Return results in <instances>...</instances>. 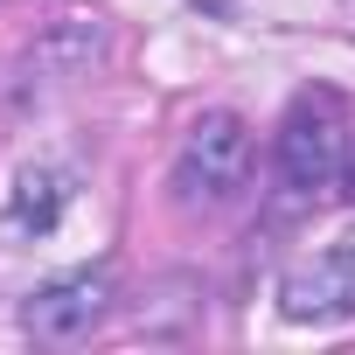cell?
Masks as SVG:
<instances>
[{
  "instance_id": "5",
  "label": "cell",
  "mask_w": 355,
  "mask_h": 355,
  "mask_svg": "<svg viewBox=\"0 0 355 355\" xmlns=\"http://www.w3.org/2000/svg\"><path fill=\"white\" fill-rule=\"evenodd\" d=\"M105 56V35H98V21H56L28 56H21V98H35V91H56V84H77V77H91V63Z\"/></svg>"
},
{
  "instance_id": "7",
  "label": "cell",
  "mask_w": 355,
  "mask_h": 355,
  "mask_svg": "<svg viewBox=\"0 0 355 355\" xmlns=\"http://www.w3.org/2000/svg\"><path fill=\"white\" fill-rule=\"evenodd\" d=\"M341 196H348V202H355V160H348V174H341Z\"/></svg>"
},
{
  "instance_id": "1",
  "label": "cell",
  "mask_w": 355,
  "mask_h": 355,
  "mask_svg": "<svg viewBox=\"0 0 355 355\" xmlns=\"http://www.w3.org/2000/svg\"><path fill=\"white\" fill-rule=\"evenodd\" d=\"M348 146H355V125H348V105L313 84L286 105V125H279V174L293 196H327L341 189L348 174Z\"/></svg>"
},
{
  "instance_id": "2",
  "label": "cell",
  "mask_w": 355,
  "mask_h": 355,
  "mask_svg": "<svg viewBox=\"0 0 355 355\" xmlns=\"http://www.w3.org/2000/svg\"><path fill=\"white\" fill-rule=\"evenodd\" d=\"M251 167V125L237 112H202L182 132V153H174V196L182 202H230L244 189Z\"/></svg>"
},
{
  "instance_id": "3",
  "label": "cell",
  "mask_w": 355,
  "mask_h": 355,
  "mask_svg": "<svg viewBox=\"0 0 355 355\" xmlns=\"http://www.w3.org/2000/svg\"><path fill=\"white\" fill-rule=\"evenodd\" d=\"M279 313L300 320V327H334V320H355V237L300 258L286 279H279Z\"/></svg>"
},
{
  "instance_id": "4",
  "label": "cell",
  "mask_w": 355,
  "mask_h": 355,
  "mask_svg": "<svg viewBox=\"0 0 355 355\" xmlns=\"http://www.w3.org/2000/svg\"><path fill=\"white\" fill-rule=\"evenodd\" d=\"M105 306H112V272H70V279H49L42 293H28L21 327L49 348H70L105 320Z\"/></svg>"
},
{
  "instance_id": "6",
  "label": "cell",
  "mask_w": 355,
  "mask_h": 355,
  "mask_svg": "<svg viewBox=\"0 0 355 355\" xmlns=\"http://www.w3.org/2000/svg\"><path fill=\"white\" fill-rule=\"evenodd\" d=\"M70 209V174L63 167H21L15 174V196H8V237H49Z\"/></svg>"
}]
</instances>
